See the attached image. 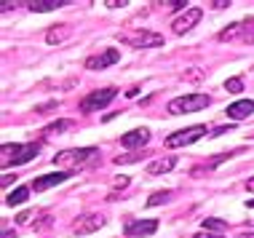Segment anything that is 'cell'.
I'll list each match as a JSON object with an SVG mask.
<instances>
[{"mask_svg":"<svg viewBox=\"0 0 254 238\" xmlns=\"http://www.w3.org/2000/svg\"><path fill=\"white\" fill-rule=\"evenodd\" d=\"M99 158L97 147H78V150H62L54 155V163L62 166V172H78V169L88 166L91 161Z\"/></svg>","mask_w":254,"mask_h":238,"instance_id":"obj_1","label":"cell"},{"mask_svg":"<svg viewBox=\"0 0 254 238\" xmlns=\"http://www.w3.org/2000/svg\"><path fill=\"white\" fill-rule=\"evenodd\" d=\"M40 153V142H24V145H11L5 142L3 150H0V163L3 166H22V163H30L35 155Z\"/></svg>","mask_w":254,"mask_h":238,"instance_id":"obj_2","label":"cell"},{"mask_svg":"<svg viewBox=\"0 0 254 238\" xmlns=\"http://www.w3.org/2000/svg\"><path fill=\"white\" fill-rule=\"evenodd\" d=\"M115 38L121 43L131 46V49H158V46H163V35H158L153 30H123Z\"/></svg>","mask_w":254,"mask_h":238,"instance_id":"obj_3","label":"cell"},{"mask_svg":"<svg viewBox=\"0 0 254 238\" xmlns=\"http://www.w3.org/2000/svg\"><path fill=\"white\" fill-rule=\"evenodd\" d=\"M209 97L206 94H185V97H177L169 102L166 110L171 115H185V113H195V110H203L206 105H209Z\"/></svg>","mask_w":254,"mask_h":238,"instance_id":"obj_4","label":"cell"},{"mask_svg":"<svg viewBox=\"0 0 254 238\" xmlns=\"http://www.w3.org/2000/svg\"><path fill=\"white\" fill-rule=\"evenodd\" d=\"M206 134H209V128H206V126H190V128H182V131H174L171 137H166L163 145H166L169 150H177V147L193 145V142H198L201 137H206Z\"/></svg>","mask_w":254,"mask_h":238,"instance_id":"obj_5","label":"cell"},{"mask_svg":"<svg viewBox=\"0 0 254 238\" xmlns=\"http://www.w3.org/2000/svg\"><path fill=\"white\" fill-rule=\"evenodd\" d=\"M115 97H118V88H113V86L91 91L83 102H80V113H97V110H102V107H107Z\"/></svg>","mask_w":254,"mask_h":238,"instance_id":"obj_6","label":"cell"},{"mask_svg":"<svg viewBox=\"0 0 254 238\" xmlns=\"http://www.w3.org/2000/svg\"><path fill=\"white\" fill-rule=\"evenodd\" d=\"M118 62H121V51L105 49V51H99V54H94V57L86 59V70H107V67H113Z\"/></svg>","mask_w":254,"mask_h":238,"instance_id":"obj_7","label":"cell"},{"mask_svg":"<svg viewBox=\"0 0 254 238\" xmlns=\"http://www.w3.org/2000/svg\"><path fill=\"white\" fill-rule=\"evenodd\" d=\"M201 16H203L201 8H188L182 16H177L174 22H171V30H174L177 35H185V32H190L198 22H201Z\"/></svg>","mask_w":254,"mask_h":238,"instance_id":"obj_8","label":"cell"},{"mask_svg":"<svg viewBox=\"0 0 254 238\" xmlns=\"http://www.w3.org/2000/svg\"><path fill=\"white\" fill-rule=\"evenodd\" d=\"M249 27H254V19H246V22H236V24L225 27V30L219 32V40H222V43H230V40L244 38V40H252V43H254V35H249V32H246Z\"/></svg>","mask_w":254,"mask_h":238,"instance_id":"obj_9","label":"cell"},{"mask_svg":"<svg viewBox=\"0 0 254 238\" xmlns=\"http://www.w3.org/2000/svg\"><path fill=\"white\" fill-rule=\"evenodd\" d=\"M70 177H72V172L43 174V177H38V179H32V190H35V193H43V190H51V187H57V185H64Z\"/></svg>","mask_w":254,"mask_h":238,"instance_id":"obj_10","label":"cell"},{"mask_svg":"<svg viewBox=\"0 0 254 238\" xmlns=\"http://www.w3.org/2000/svg\"><path fill=\"white\" fill-rule=\"evenodd\" d=\"M102 225H105V217H102V214H83V217H78V220H75L72 233L75 236H86V233L99 230Z\"/></svg>","mask_w":254,"mask_h":238,"instance_id":"obj_11","label":"cell"},{"mask_svg":"<svg viewBox=\"0 0 254 238\" xmlns=\"http://www.w3.org/2000/svg\"><path fill=\"white\" fill-rule=\"evenodd\" d=\"M155 230H158V220H134V222H126L123 233L131 238H145V236H153Z\"/></svg>","mask_w":254,"mask_h":238,"instance_id":"obj_12","label":"cell"},{"mask_svg":"<svg viewBox=\"0 0 254 238\" xmlns=\"http://www.w3.org/2000/svg\"><path fill=\"white\" fill-rule=\"evenodd\" d=\"M150 142V128H134V131L123 134L121 137V145L128 147V150H136V147H145Z\"/></svg>","mask_w":254,"mask_h":238,"instance_id":"obj_13","label":"cell"},{"mask_svg":"<svg viewBox=\"0 0 254 238\" xmlns=\"http://www.w3.org/2000/svg\"><path fill=\"white\" fill-rule=\"evenodd\" d=\"M252 113H254L252 99H238V102H233V105H228V110H225V115L233 120H244V118H249Z\"/></svg>","mask_w":254,"mask_h":238,"instance_id":"obj_14","label":"cell"},{"mask_svg":"<svg viewBox=\"0 0 254 238\" xmlns=\"http://www.w3.org/2000/svg\"><path fill=\"white\" fill-rule=\"evenodd\" d=\"M177 166V158H171V155H166V158H153L147 163V172L150 174H166L171 172V169Z\"/></svg>","mask_w":254,"mask_h":238,"instance_id":"obj_15","label":"cell"},{"mask_svg":"<svg viewBox=\"0 0 254 238\" xmlns=\"http://www.w3.org/2000/svg\"><path fill=\"white\" fill-rule=\"evenodd\" d=\"M75 126V120H70V118H62V120H54V123H49L43 128V137H57V134H62V131H67V128H72Z\"/></svg>","mask_w":254,"mask_h":238,"instance_id":"obj_16","label":"cell"},{"mask_svg":"<svg viewBox=\"0 0 254 238\" xmlns=\"http://www.w3.org/2000/svg\"><path fill=\"white\" fill-rule=\"evenodd\" d=\"M64 0H32L30 3V11H38V13H46V11H54V8H62Z\"/></svg>","mask_w":254,"mask_h":238,"instance_id":"obj_17","label":"cell"},{"mask_svg":"<svg viewBox=\"0 0 254 238\" xmlns=\"http://www.w3.org/2000/svg\"><path fill=\"white\" fill-rule=\"evenodd\" d=\"M27 198H30V187H16L13 193H8L5 203L8 206H22V203H27Z\"/></svg>","mask_w":254,"mask_h":238,"instance_id":"obj_18","label":"cell"},{"mask_svg":"<svg viewBox=\"0 0 254 238\" xmlns=\"http://www.w3.org/2000/svg\"><path fill=\"white\" fill-rule=\"evenodd\" d=\"M67 35H70V30H67L64 24H59V27H51L49 35H46V40H49V43L54 46V43H62V40H64Z\"/></svg>","mask_w":254,"mask_h":238,"instance_id":"obj_19","label":"cell"},{"mask_svg":"<svg viewBox=\"0 0 254 238\" xmlns=\"http://www.w3.org/2000/svg\"><path fill=\"white\" fill-rule=\"evenodd\" d=\"M203 230H209V233H217V236H222V230H225V222H222V220H217V217H206V220H203Z\"/></svg>","mask_w":254,"mask_h":238,"instance_id":"obj_20","label":"cell"},{"mask_svg":"<svg viewBox=\"0 0 254 238\" xmlns=\"http://www.w3.org/2000/svg\"><path fill=\"white\" fill-rule=\"evenodd\" d=\"M171 195H174L171 190H158V193H153V195L147 198V206H161V203H166V201L171 198Z\"/></svg>","mask_w":254,"mask_h":238,"instance_id":"obj_21","label":"cell"},{"mask_svg":"<svg viewBox=\"0 0 254 238\" xmlns=\"http://www.w3.org/2000/svg\"><path fill=\"white\" fill-rule=\"evenodd\" d=\"M225 91L241 94L244 91V78H228V80H225Z\"/></svg>","mask_w":254,"mask_h":238,"instance_id":"obj_22","label":"cell"},{"mask_svg":"<svg viewBox=\"0 0 254 238\" xmlns=\"http://www.w3.org/2000/svg\"><path fill=\"white\" fill-rule=\"evenodd\" d=\"M182 80H188V83H198V80H203V72L198 70V67H190V70H185Z\"/></svg>","mask_w":254,"mask_h":238,"instance_id":"obj_23","label":"cell"},{"mask_svg":"<svg viewBox=\"0 0 254 238\" xmlns=\"http://www.w3.org/2000/svg\"><path fill=\"white\" fill-rule=\"evenodd\" d=\"M128 185H131V177H123V174H121V177H115V182H113V187H115V190H126Z\"/></svg>","mask_w":254,"mask_h":238,"instance_id":"obj_24","label":"cell"},{"mask_svg":"<svg viewBox=\"0 0 254 238\" xmlns=\"http://www.w3.org/2000/svg\"><path fill=\"white\" fill-rule=\"evenodd\" d=\"M169 8L171 11H182V8L188 11V3H185V0H177V3H169Z\"/></svg>","mask_w":254,"mask_h":238,"instance_id":"obj_25","label":"cell"},{"mask_svg":"<svg viewBox=\"0 0 254 238\" xmlns=\"http://www.w3.org/2000/svg\"><path fill=\"white\" fill-rule=\"evenodd\" d=\"M105 5H107V8H123L126 0H121V3H118V0H105Z\"/></svg>","mask_w":254,"mask_h":238,"instance_id":"obj_26","label":"cell"},{"mask_svg":"<svg viewBox=\"0 0 254 238\" xmlns=\"http://www.w3.org/2000/svg\"><path fill=\"white\" fill-rule=\"evenodd\" d=\"M193 238H222V236H217V233H209V230H201V233H195Z\"/></svg>","mask_w":254,"mask_h":238,"instance_id":"obj_27","label":"cell"},{"mask_svg":"<svg viewBox=\"0 0 254 238\" xmlns=\"http://www.w3.org/2000/svg\"><path fill=\"white\" fill-rule=\"evenodd\" d=\"M13 179H16V177H11V174H3V179H0V185H3V187H8Z\"/></svg>","mask_w":254,"mask_h":238,"instance_id":"obj_28","label":"cell"},{"mask_svg":"<svg viewBox=\"0 0 254 238\" xmlns=\"http://www.w3.org/2000/svg\"><path fill=\"white\" fill-rule=\"evenodd\" d=\"M230 3H225V0H214V3H211V8H228Z\"/></svg>","mask_w":254,"mask_h":238,"instance_id":"obj_29","label":"cell"},{"mask_svg":"<svg viewBox=\"0 0 254 238\" xmlns=\"http://www.w3.org/2000/svg\"><path fill=\"white\" fill-rule=\"evenodd\" d=\"M30 217H32V212H22V214L16 217V222H27V220H30Z\"/></svg>","mask_w":254,"mask_h":238,"instance_id":"obj_30","label":"cell"},{"mask_svg":"<svg viewBox=\"0 0 254 238\" xmlns=\"http://www.w3.org/2000/svg\"><path fill=\"white\" fill-rule=\"evenodd\" d=\"M246 190H249V193H254V177H249V179H246Z\"/></svg>","mask_w":254,"mask_h":238,"instance_id":"obj_31","label":"cell"},{"mask_svg":"<svg viewBox=\"0 0 254 238\" xmlns=\"http://www.w3.org/2000/svg\"><path fill=\"white\" fill-rule=\"evenodd\" d=\"M3 238H16V233H11V230H5V233H3Z\"/></svg>","mask_w":254,"mask_h":238,"instance_id":"obj_32","label":"cell"},{"mask_svg":"<svg viewBox=\"0 0 254 238\" xmlns=\"http://www.w3.org/2000/svg\"><path fill=\"white\" fill-rule=\"evenodd\" d=\"M238 238H254V233H241V236H238Z\"/></svg>","mask_w":254,"mask_h":238,"instance_id":"obj_33","label":"cell"}]
</instances>
